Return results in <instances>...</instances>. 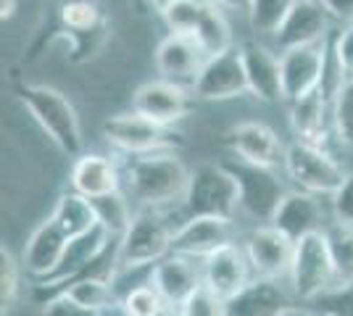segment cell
Returning <instances> with one entry per match:
<instances>
[{
    "label": "cell",
    "instance_id": "52a82bcc",
    "mask_svg": "<svg viewBox=\"0 0 353 316\" xmlns=\"http://www.w3.org/2000/svg\"><path fill=\"white\" fill-rule=\"evenodd\" d=\"M285 169L298 190H306L319 198H332L343 180L348 177L343 171V166L324 151L322 145H309V143H298V140L293 145H288V151H285Z\"/></svg>",
    "mask_w": 353,
    "mask_h": 316
},
{
    "label": "cell",
    "instance_id": "ee69618b",
    "mask_svg": "<svg viewBox=\"0 0 353 316\" xmlns=\"http://www.w3.org/2000/svg\"><path fill=\"white\" fill-rule=\"evenodd\" d=\"M14 14H16V0H0V16H3V21L11 19Z\"/></svg>",
    "mask_w": 353,
    "mask_h": 316
},
{
    "label": "cell",
    "instance_id": "f1b7e54d",
    "mask_svg": "<svg viewBox=\"0 0 353 316\" xmlns=\"http://www.w3.org/2000/svg\"><path fill=\"white\" fill-rule=\"evenodd\" d=\"M61 293H66L72 301H77L85 308H92V311H103L114 303L111 274H101V271H88V274L77 277Z\"/></svg>",
    "mask_w": 353,
    "mask_h": 316
},
{
    "label": "cell",
    "instance_id": "7dc6e473",
    "mask_svg": "<svg viewBox=\"0 0 353 316\" xmlns=\"http://www.w3.org/2000/svg\"><path fill=\"white\" fill-rule=\"evenodd\" d=\"M132 3H134V6H137V11H143V8H145V6H148L145 0H132Z\"/></svg>",
    "mask_w": 353,
    "mask_h": 316
},
{
    "label": "cell",
    "instance_id": "44dd1931",
    "mask_svg": "<svg viewBox=\"0 0 353 316\" xmlns=\"http://www.w3.org/2000/svg\"><path fill=\"white\" fill-rule=\"evenodd\" d=\"M150 285L161 293L172 308H179L198 287L203 285V271H198L195 258L169 253L150 269Z\"/></svg>",
    "mask_w": 353,
    "mask_h": 316
},
{
    "label": "cell",
    "instance_id": "603a6c76",
    "mask_svg": "<svg viewBox=\"0 0 353 316\" xmlns=\"http://www.w3.org/2000/svg\"><path fill=\"white\" fill-rule=\"evenodd\" d=\"M66 245H69V238L63 235V229L53 219H48L30 235V240L24 245L21 266L30 271L32 277L48 280L59 271Z\"/></svg>",
    "mask_w": 353,
    "mask_h": 316
},
{
    "label": "cell",
    "instance_id": "836d02e7",
    "mask_svg": "<svg viewBox=\"0 0 353 316\" xmlns=\"http://www.w3.org/2000/svg\"><path fill=\"white\" fill-rule=\"evenodd\" d=\"M19 290H21V271L14 253L3 245L0 248V308L3 316L11 314V308L19 301Z\"/></svg>",
    "mask_w": 353,
    "mask_h": 316
},
{
    "label": "cell",
    "instance_id": "7c38bea8",
    "mask_svg": "<svg viewBox=\"0 0 353 316\" xmlns=\"http://www.w3.org/2000/svg\"><path fill=\"white\" fill-rule=\"evenodd\" d=\"M114 240H117V238L101 224L92 227L85 235L69 240L59 271H56L53 277H48L43 285H37V290H45V293H48V290H59L61 293L72 280H77V277H82V274H88V271L95 269V266L108 256V245ZM59 293H56V295H59Z\"/></svg>",
    "mask_w": 353,
    "mask_h": 316
},
{
    "label": "cell",
    "instance_id": "ffe728a7",
    "mask_svg": "<svg viewBox=\"0 0 353 316\" xmlns=\"http://www.w3.org/2000/svg\"><path fill=\"white\" fill-rule=\"evenodd\" d=\"M250 258L243 245L230 242L219 248L216 253L203 258V285H208L214 293H219L221 298H232L248 285L250 280Z\"/></svg>",
    "mask_w": 353,
    "mask_h": 316
},
{
    "label": "cell",
    "instance_id": "7402d4cb",
    "mask_svg": "<svg viewBox=\"0 0 353 316\" xmlns=\"http://www.w3.org/2000/svg\"><path fill=\"white\" fill-rule=\"evenodd\" d=\"M245 79H248V95L261 103H277L282 98V66L280 59L261 43H243L240 45Z\"/></svg>",
    "mask_w": 353,
    "mask_h": 316
},
{
    "label": "cell",
    "instance_id": "4316f807",
    "mask_svg": "<svg viewBox=\"0 0 353 316\" xmlns=\"http://www.w3.org/2000/svg\"><path fill=\"white\" fill-rule=\"evenodd\" d=\"M50 219L63 229V235L69 240L90 232L92 227H98V213H95L92 200L88 196H82V193H77V190L61 193Z\"/></svg>",
    "mask_w": 353,
    "mask_h": 316
},
{
    "label": "cell",
    "instance_id": "2e32d148",
    "mask_svg": "<svg viewBox=\"0 0 353 316\" xmlns=\"http://www.w3.org/2000/svg\"><path fill=\"white\" fill-rule=\"evenodd\" d=\"M190 92L185 90L182 85H176V82L163 79V76L140 85L137 92L132 95V111L159 121V124H166V127L185 119L190 114Z\"/></svg>",
    "mask_w": 353,
    "mask_h": 316
},
{
    "label": "cell",
    "instance_id": "5b68a950",
    "mask_svg": "<svg viewBox=\"0 0 353 316\" xmlns=\"http://www.w3.org/2000/svg\"><path fill=\"white\" fill-rule=\"evenodd\" d=\"M288 280L301 301H319L335 287V261L327 232H311L295 242L293 269Z\"/></svg>",
    "mask_w": 353,
    "mask_h": 316
},
{
    "label": "cell",
    "instance_id": "7bdbcfd3",
    "mask_svg": "<svg viewBox=\"0 0 353 316\" xmlns=\"http://www.w3.org/2000/svg\"><path fill=\"white\" fill-rule=\"evenodd\" d=\"M208 3L219 6L224 11H243V14H248L250 8V0H208Z\"/></svg>",
    "mask_w": 353,
    "mask_h": 316
},
{
    "label": "cell",
    "instance_id": "ab89813d",
    "mask_svg": "<svg viewBox=\"0 0 353 316\" xmlns=\"http://www.w3.org/2000/svg\"><path fill=\"white\" fill-rule=\"evenodd\" d=\"M324 316H353V287L330 290L319 298Z\"/></svg>",
    "mask_w": 353,
    "mask_h": 316
},
{
    "label": "cell",
    "instance_id": "f6af8a7d",
    "mask_svg": "<svg viewBox=\"0 0 353 316\" xmlns=\"http://www.w3.org/2000/svg\"><path fill=\"white\" fill-rule=\"evenodd\" d=\"M280 316H319V314H314V311H309V308H298V306H288L285 311H282ZM324 316V314H322Z\"/></svg>",
    "mask_w": 353,
    "mask_h": 316
},
{
    "label": "cell",
    "instance_id": "d6986e66",
    "mask_svg": "<svg viewBox=\"0 0 353 316\" xmlns=\"http://www.w3.org/2000/svg\"><path fill=\"white\" fill-rule=\"evenodd\" d=\"M280 232H285L290 240H301L311 232H324V209L319 196L306 193V190H288L285 198L280 200V206L274 211L272 222Z\"/></svg>",
    "mask_w": 353,
    "mask_h": 316
},
{
    "label": "cell",
    "instance_id": "8fae6325",
    "mask_svg": "<svg viewBox=\"0 0 353 316\" xmlns=\"http://www.w3.org/2000/svg\"><path fill=\"white\" fill-rule=\"evenodd\" d=\"M190 90L198 101H235L248 95V79L240 48L206 59Z\"/></svg>",
    "mask_w": 353,
    "mask_h": 316
},
{
    "label": "cell",
    "instance_id": "d6a6232c",
    "mask_svg": "<svg viewBox=\"0 0 353 316\" xmlns=\"http://www.w3.org/2000/svg\"><path fill=\"white\" fill-rule=\"evenodd\" d=\"M295 0H250L248 21L250 30L256 34H274L285 21V16L290 14Z\"/></svg>",
    "mask_w": 353,
    "mask_h": 316
},
{
    "label": "cell",
    "instance_id": "e575fe53",
    "mask_svg": "<svg viewBox=\"0 0 353 316\" xmlns=\"http://www.w3.org/2000/svg\"><path fill=\"white\" fill-rule=\"evenodd\" d=\"M166 308H172L161 298V293L153 285L132 287L124 298V314L127 316H163Z\"/></svg>",
    "mask_w": 353,
    "mask_h": 316
},
{
    "label": "cell",
    "instance_id": "60d3db41",
    "mask_svg": "<svg viewBox=\"0 0 353 316\" xmlns=\"http://www.w3.org/2000/svg\"><path fill=\"white\" fill-rule=\"evenodd\" d=\"M332 50L338 56L340 66L345 69V74L353 76V21L345 24V30L332 34Z\"/></svg>",
    "mask_w": 353,
    "mask_h": 316
},
{
    "label": "cell",
    "instance_id": "e0dca14e",
    "mask_svg": "<svg viewBox=\"0 0 353 316\" xmlns=\"http://www.w3.org/2000/svg\"><path fill=\"white\" fill-rule=\"evenodd\" d=\"M330 19L319 0H295L290 14L285 16L280 30L274 32V43L280 50H290V48L314 45L330 37Z\"/></svg>",
    "mask_w": 353,
    "mask_h": 316
},
{
    "label": "cell",
    "instance_id": "cb8c5ba5",
    "mask_svg": "<svg viewBox=\"0 0 353 316\" xmlns=\"http://www.w3.org/2000/svg\"><path fill=\"white\" fill-rule=\"evenodd\" d=\"M282 280L253 277L232 298H227V316H280L290 303Z\"/></svg>",
    "mask_w": 353,
    "mask_h": 316
},
{
    "label": "cell",
    "instance_id": "d590c367",
    "mask_svg": "<svg viewBox=\"0 0 353 316\" xmlns=\"http://www.w3.org/2000/svg\"><path fill=\"white\" fill-rule=\"evenodd\" d=\"M176 311L179 316H227V298H221L208 285H201Z\"/></svg>",
    "mask_w": 353,
    "mask_h": 316
},
{
    "label": "cell",
    "instance_id": "30bf717a",
    "mask_svg": "<svg viewBox=\"0 0 353 316\" xmlns=\"http://www.w3.org/2000/svg\"><path fill=\"white\" fill-rule=\"evenodd\" d=\"M332 37V34H330ZM330 37L314 45H301L282 50L280 66H282V98L288 103H295L306 98L309 92L319 90L324 74V61H327V48Z\"/></svg>",
    "mask_w": 353,
    "mask_h": 316
},
{
    "label": "cell",
    "instance_id": "ac0fdd59",
    "mask_svg": "<svg viewBox=\"0 0 353 316\" xmlns=\"http://www.w3.org/2000/svg\"><path fill=\"white\" fill-rule=\"evenodd\" d=\"M206 59L208 56L201 50V45L188 34H169L156 48V69H159V74L163 79H169V82L182 85V87L195 85Z\"/></svg>",
    "mask_w": 353,
    "mask_h": 316
},
{
    "label": "cell",
    "instance_id": "9a60e30c",
    "mask_svg": "<svg viewBox=\"0 0 353 316\" xmlns=\"http://www.w3.org/2000/svg\"><path fill=\"white\" fill-rule=\"evenodd\" d=\"M224 145L235 153L237 158L248 164L269 166L274 169L277 164H285V145L280 135L266 127L261 121H243L224 132Z\"/></svg>",
    "mask_w": 353,
    "mask_h": 316
},
{
    "label": "cell",
    "instance_id": "6da1fadb",
    "mask_svg": "<svg viewBox=\"0 0 353 316\" xmlns=\"http://www.w3.org/2000/svg\"><path fill=\"white\" fill-rule=\"evenodd\" d=\"M190 169L172 151L132 156L124 169V193L143 209H161L185 200L190 187Z\"/></svg>",
    "mask_w": 353,
    "mask_h": 316
},
{
    "label": "cell",
    "instance_id": "f546056e",
    "mask_svg": "<svg viewBox=\"0 0 353 316\" xmlns=\"http://www.w3.org/2000/svg\"><path fill=\"white\" fill-rule=\"evenodd\" d=\"M324 232H327L332 261H335V287L332 290L353 287V227L335 222Z\"/></svg>",
    "mask_w": 353,
    "mask_h": 316
},
{
    "label": "cell",
    "instance_id": "5bb4252c",
    "mask_svg": "<svg viewBox=\"0 0 353 316\" xmlns=\"http://www.w3.org/2000/svg\"><path fill=\"white\" fill-rule=\"evenodd\" d=\"M235 242V224L224 216H188V222L174 229L172 253L203 261L219 248Z\"/></svg>",
    "mask_w": 353,
    "mask_h": 316
},
{
    "label": "cell",
    "instance_id": "9c48e42d",
    "mask_svg": "<svg viewBox=\"0 0 353 316\" xmlns=\"http://www.w3.org/2000/svg\"><path fill=\"white\" fill-rule=\"evenodd\" d=\"M227 169L235 174L237 190H240V209L256 222H272L274 211L285 198V185L274 174V169L259 164H248L243 158L230 161Z\"/></svg>",
    "mask_w": 353,
    "mask_h": 316
},
{
    "label": "cell",
    "instance_id": "8d00e7d4",
    "mask_svg": "<svg viewBox=\"0 0 353 316\" xmlns=\"http://www.w3.org/2000/svg\"><path fill=\"white\" fill-rule=\"evenodd\" d=\"M332 121H335V132L340 140L345 145H353V76L332 101Z\"/></svg>",
    "mask_w": 353,
    "mask_h": 316
},
{
    "label": "cell",
    "instance_id": "3957f363",
    "mask_svg": "<svg viewBox=\"0 0 353 316\" xmlns=\"http://www.w3.org/2000/svg\"><path fill=\"white\" fill-rule=\"evenodd\" d=\"M172 240H174V229L166 224L159 211H140L134 213L130 229L117 240V266L121 271L153 266L172 253Z\"/></svg>",
    "mask_w": 353,
    "mask_h": 316
},
{
    "label": "cell",
    "instance_id": "7a4b0ae2",
    "mask_svg": "<svg viewBox=\"0 0 353 316\" xmlns=\"http://www.w3.org/2000/svg\"><path fill=\"white\" fill-rule=\"evenodd\" d=\"M16 98L24 103L30 111V116L43 129L48 140L59 148L63 156H82V127H79V116L69 103V98L56 87L48 85H19L16 87Z\"/></svg>",
    "mask_w": 353,
    "mask_h": 316
},
{
    "label": "cell",
    "instance_id": "74e56055",
    "mask_svg": "<svg viewBox=\"0 0 353 316\" xmlns=\"http://www.w3.org/2000/svg\"><path fill=\"white\" fill-rule=\"evenodd\" d=\"M332 200V213L338 224H351L353 227V174H348L338 193L330 198Z\"/></svg>",
    "mask_w": 353,
    "mask_h": 316
},
{
    "label": "cell",
    "instance_id": "4dcf8cb0",
    "mask_svg": "<svg viewBox=\"0 0 353 316\" xmlns=\"http://www.w3.org/2000/svg\"><path fill=\"white\" fill-rule=\"evenodd\" d=\"M92 200V206H95V213H98V224L105 227L114 238H121L130 224H132V211H130V196L127 193H108V196H101V198H90Z\"/></svg>",
    "mask_w": 353,
    "mask_h": 316
},
{
    "label": "cell",
    "instance_id": "ba28073f",
    "mask_svg": "<svg viewBox=\"0 0 353 316\" xmlns=\"http://www.w3.org/2000/svg\"><path fill=\"white\" fill-rule=\"evenodd\" d=\"M105 143L127 156H145V153L172 151L179 145V135L172 132V127L148 119L143 114H119L103 124Z\"/></svg>",
    "mask_w": 353,
    "mask_h": 316
},
{
    "label": "cell",
    "instance_id": "83f0119b",
    "mask_svg": "<svg viewBox=\"0 0 353 316\" xmlns=\"http://www.w3.org/2000/svg\"><path fill=\"white\" fill-rule=\"evenodd\" d=\"M192 40L201 45V50L206 53L208 59L232 50L235 48L232 45V27H230V21L224 16V8H219V6H214V3L206 0V14L201 19V24H198V30L192 34Z\"/></svg>",
    "mask_w": 353,
    "mask_h": 316
},
{
    "label": "cell",
    "instance_id": "484cf974",
    "mask_svg": "<svg viewBox=\"0 0 353 316\" xmlns=\"http://www.w3.org/2000/svg\"><path fill=\"white\" fill-rule=\"evenodd\" d=\"M330 101L324 98L322 90L309 92L306 98L290 103V129L298 143L309 145H327V111Z\"/></svg>",
    "mask_w": 353,
    "mask_h": 316
},
{
    "label": "cell",
    "instance_id": "1f68e13d",
    "mask_svg": "<svg viewBox=\"0 0 353 316\" xmlns=\"http://www.w3.org/2000/svg\"><path fill=\"white\" fill-rule=\"evenodd\" d=\"M203 14H206V0H174L172 6H166L161 11V19L172 34L192 37Z\"/></svg>",
    "mask_w": 353,
    "mask_h": 316
},
{
    "label": "cell",
    "instance_id": "8992f818",
    "mask_svg": "<svg viewBox=\"0 0 353 316\" xmlns=\"http://www.w3.org/2000/svg\"><path fill=\"white\" fill-rule=\"evenodd\" d=\"M59 37L69 43V61H90L105 43L108 21L98 3L92 0H63L59 6Z\"/></svg>",
    "mask_w": 353,
    "mask_h": 316
},
{
    "label": "cell",
    "instance_id": "4fadbf2b",
    "mask_svg": "<svg viewBox=\"0 0 353 316\" xmlns=\"http://www.w3.org/2000/svg\"><path fill=\"white\" fill-rule=\"evenodd\" d=\"M243 248L248 253L256 277H269V280L290 277L295 258V240H290L274 224L256 227Z\"/></svg>",
    "mask_w": 353,
    "mask_h": 316
},
{
    "label": "cell",
    "instance_id": "f35d334b",
    "mask_svg": "<svg viewBox=\"0 0 353 316\" xmlns=\"http://www.w3.org/2000/svg\"><path fill=\"white\" fill-rule=\"evenodd\" d=\"M101 311H92V308H85L77 301H72L66 293H59L53 298H48L43 303V316H98Z\"/></svg>",
    "mask_w": 353,
    "mask_h": 316
},
{
    "label": "cell",
    "instance_id": "b9f144b4",
    "mask_svg": "<svg viewBox=\"0 0 353 316\" xmlns=\"http://www.w3.org/2000/svg\"><path fill=\"white\" fill-rule=\"evenodd\" d=\"M319 3L335 21H343V24L353 21V0H319Z\"/></svg>",
    "mask_w": 353,
    "mask_h": 316
},
{
    "label": "cell",
    "instance_id": "277c9868",
    "mask_svg": "<svg viewBox=\"0 0 353 316\" xmlns=\"http://www.w3.org/2000/svg\"><path fill=\"white\" fill-rule=\"evenodd\" d=\"M182 206L188 216H224L232 219L240 209V190L227 164H198L190 174V187Z\"/></svg>",
    "mask_w": 353,
    "mask_h": 316
},
{
    "label": "cell",
    "instance_id": "d4e9b609",
    "mask_svg": "<svg viewBox=\"0 0 353 316\" xmlns=\"http://www.w3.org/2000/svg\"><path fill=\"white\" fill-rule=\"evenodd\" d=\"M69 180H72V190L88 198L108 196V193H117L124 187V177H121L119 166L108 156H101V153L77 156Z\"/></svg>",
    "mask_w": 353,
    "mask_h": 316
},
{
    "label": "cell",
    "instance_id": "bcb514c9",
    "mask_svg": "<svg viewBox=\"0 0 353 316\" xmlns=\"http://www.w3.org/2000/svg\"><path fill=\"white\" fill-rule=\"evenodd\" d=\"M145 3H148V6H150V8H156V11L161 14L163 8H166V6H172L174 0H145Z\"/></svg>",
    "mask_w": 353,
    "mask_h": 316
}]
</instances>
